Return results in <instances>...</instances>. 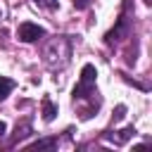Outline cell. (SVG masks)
Here are the masks:
<instances>
[{
  "label": "cell",
  "instance_id": "5b68a950",
  "mask_svg": "<svg viewBox=\"0 0 152 152\" xmlns=\"http://www.w3.org/2000/svg\"><path fill=\"white\" fill-rule=\"evenodd\" d=\"M55 114H57V107L52 104V100L50 97H43V119L45 121H52Z\"/></svg>",
  "mask_w": 152,
  "mask_h": 152
},
{
  "label": "cell",
  "instance_id": "7c38bea8",
  "mask_svg": "<svg viewBox=\"0 0 152 152\" xmlns=\"http://www.w3.org/2000/svg\"><path fill=\"white\" fill-rule=\"evenodd\" d=\"M45 5H48L50 10H52V7H57V2H55V0H45Z\"/></svg>",
  "mask_w": 152,
  "mask_h": 152
},
{
  "label": "cell",
  "instance_id": "7a4b0ae2",
  "mask_svg": "<svg viewBox=\"0 0 152 152\" xmlns=\"http://www.w3.org/2000/svg\"><path fill=\"white\" fill-rule=\"evenodd\" d=\"M95 76H97L95 66H93V64H86L83 71H81V81H78V86L74 88V102L93 100V95H97V90H95Z\"/></svg>",
  "mask_w": 152,
  "mask_h": 152
},
{
  "label": "cell",
  "instance_id": "30bf717a",
  "mask_svg": "<svg viewBox=\"0 0 152 152\" xmlns=\"http://www.w3.org/2000/svg\"><path fill=\"white\" fill-rule=\"evenodd\" d=\"M124 112H126V107H124V104H119V107H116V114H114V119H116V121H119V119H124Z\"/></svg>",
  "mask_w": 152,
  "mask_h": 152
},
{
  "label": "cell",
  "instance_id": "3957f363",
  "mask_svg": "<svg viewBox=\"0 0 152 152\" xmlns=\"http://www.w3.org/2000/svg\"><path fill=\"white\" fill-rule=\"evenodd\" d=\"M17 36H19V40H21V43H36V40H40V38L45 36V28H40L38 24L24 21V24H19Z\"/></svg>",
  "mask_w": 152,
  "mask_h": 152
},
{
  "label": "cell",
  "instance_id": "4fadbf2b",
  "mask_svg": "<svg viewBox=\"0 0 152 152\" xmlns=\"http://www.w3.org/2000/svg\"><path fill=\"white\" fill-rule=\"evenodd\" d=\"M145 2H147V5H150V2H152V0H145Z\"/></svg>",
  "mask_w": 152,
  "mask_h": 152
},
{
  "label": "cell",
  "instance_id": "9c48e42d",
  "mask_svg": "<svg viewBox=\"0 0 152 152\" xmlns=\"http://www.w3.org/2000/svg\"><path fill=\"white\" fill-rule=\"evenodd\" d=\"M88 5H90V0H74V7L76 10H86Z\"/></svg>",
  "mask_w": 152,
  "mask_h": 152
},
{
  "label": "cell",
  "instance_id": "8fae6325",
  "mask_svg": "<svg viewBox=\"0 0 152 152\" xmlns=\"http://www.w3.org/2000/svg\"><path fill=\"white\" fill-rule=\"evenodd\" d=\"M5 131H7V124H5V121H0V138L5 135Z\"/></svg>",
  "mask_w": 152,
  "mask_h": 152
},
{
  "label": "cell",
  "instance_id": "8992f818",
  "mask_svg": "<svg viewBox=\"0 0 152 152\" xmlns=\"http://www.w3.org/2000/svg\"><path fill=\"white\" fill-rule=\"evenodd\" d=\"M12 88H14V81L7 78V76H0V102L12 93Z\"/></svg>",
  "mask_w": 152,
  "mask_h": 152
},
{
  "label": "cell",
  "instance_id": "ba28073f",
  "mask_svg": "<svg viewBox=\"0 0 152 152\" xmlns=\"http://www.w3.org/2000/svg\"><path fill=\"white\" fill-rule=\"evenodd\" d=\"M31 147H36V150H50V147H57V138H45V140H36V142H31Z\"/></svg>",
  "mask_w": 152,
  "mask_h": 152
},
{
  "label": "cell",
  "instance_id": "277c9868",
  "mask_svg": "<svg viewBox=\"0 0 152 152\" xmlns=\"http://www.w3.org/2000/svg\"><path fill=\"white\" fill-rule=\"evenodd\" d=\"M121 36H128V17L126 14H121L119 17V21H116V26L104 36V43H116V40H121Z\"/></svg>",
  "mask_w": 152,
  "mask_h": 152
},
{
  "label": "cell",
  "instance_id": "52a82bcc",
  "mask_svg": "<svg viewBox=\"0 0 152 152\" xmlns=\"http://www.w3.org/2000/svg\"><path fill=\"white\" fill-rule=\"evenodd\" d=\"M133 133H135V128H133V126H128V128L119 131V135H112V140H114V145H124V142H126Z\"/></svg>",
  "mask_w": 152,
  "mask_h": 152
},
{
  "label": "cell",
  "instance_id": "6da1fadb",
  "mask_svg": "<svg viewBox=\"0 0 152 152\" xmlns=\"http://www.w3.org/2000/svg\"><path fill=\"white\" fill-rule=\"evenodd\" d=\"M69 59H71V40L66 36H55L43 50V62L52 71H62L69 64Z\"/></svg>",
  "mask_w": 152,
  "mask_h": 152
}]
</instances>
